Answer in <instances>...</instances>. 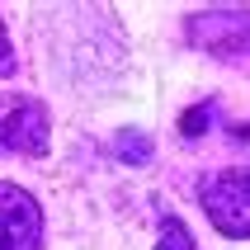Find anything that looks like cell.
I'll list each match as a JSON object with an SVG mask.
<instances>
[{
	"label": "cell",
	"instance_id": "obj_1",
	"mask_svg": "<svg viewBox=\"0 0 250 250\" xmlns=\"http://www.w3.org/2000/svg\"><path fill=\"white\" fill-rule=\"evenodd\" d=\"M208 227L227 241H250V166H227L198 180Z\"/></svg>",
	"mask_w": 250,
	"mask_h": 250
},
{
	"label": "cell",
	"instance_id": "obj_6",
	"mask_svg": "<svg viewBox=\"0 0 250 250\" xmlns=\"http://www.w3.org/2000/svg\"><path fill=\"white\" fill-rule=\"evenodd\" d=\"M217 127V99H203V104H194V109L180 113V137H203V132H212Z\"/></svg>",
	"mask_w": 250,
	"mask_h": 250
},
{
	"label": "cell",
	"instance_id": "obj_4",
	"mask_svg": "<svg viewBox=\"0 0 250 250\" xmlns=\"http://www.w3.org/2000/svg\"><path fill=\"white\" fill-rule=\"evenodd\" d=\"M42 208L14 180H0V250H38Z\"/></svg>",
	"mask_w": 250,
	"mask_h": 250
},
{
	"label": "cell",
	"instance_id": "obj_3",
	"mask_svg": "<svg viewBox=\"0 0 250 250\" xmlns=\"http://www.w3.org/2000/svg\"><path fill=\"white\" fill-rule=\"evenodd\" d=\"M52 118L33 95H0V151L10 156H47Z\"/></svg>",
	"mask_w": 250,
	"mask_h": 250
},
{
	"label": "cell",
	"instance_id": "obj_7",
	"mask_svg": "<svg viewBox=\"0 0 250 250\" xmlns=\"http://www.w3.org/2000/svg\"><path fill=\"white\" fill-rule=\"evenodd\" d=\"M156 231H161V236H156V250H198V246H194V236H189V227H184L175 212H166Z\"/></svg>",
	"mask_w": 250,
	"mask_h": 250
},
{
	"label": "cell",
	"instance_id": "obj_5",
	"mask_svg": "<svg viewBox=\"0 0 250 250\" xmlns=\"http://www.w3.org/2000/svg\"><path fill=\"white\" fill-rule=\"evenodd\" d=\"M113 156H118L123 166H151L156 142L146 137L142 127H123V132H113Z\"/></svg>",
	"mask_w": 250,
	"mask_h": 250
},
{
	"label": "cell",
	"instance_id": "obj_8",
	"mask_svg": "<svg viewBox=\"0 0 250 250\" xmlns=\"http://www.w3.org/2000/svg\"><path fill=\"white\" fill-rule=\"evenodd\" d=\"M14 71H19V57H14V42L5 33V24H0V81H10Z\"/></svg>",
	"mask_w": 250,
	"mask_h": 250
},
{
	"label": "cell",
	"instance_id": "obj_2",
	"mask_svg": "<svg viewBox=\"0 0 250 250\" xmlns=\"http://www.w3.org/2000/svg\"><path fill=\"white\" fill-rule=\"evenodd\" d=\"M184 38L227 62H250V10L236 5H217V10H198L184 19Z\"/></svg>",
	"mask_w": 250,
	"mask_h": 250
}]
</instances>
